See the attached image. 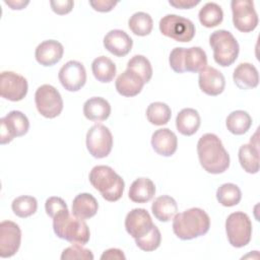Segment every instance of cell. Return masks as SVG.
Here are the masks:
<instances>
[{
    "mask_svg": "<svg viewBox=\"0 0 260 260\" xmlns=\"http://www.w3.org/2000/svg\"><path fill=\"white\" fill-rule=\"evenodd\" d=\"M101 259L102 260H113V259H116V260H125L126 257L123 253L122 250L120 249H117V248H111V249H108L106 250L102 256H101Z\"/></svg>",
    "mask_w": 260,
    "mask_h": 260,
    "instance_id": "b9f144b4",
    "label": "cell"
},
{
    "mask_svg": "<svg viewBox=\"0 0 260 260\" xmlns=\"http://www.w3.org/2000/svg\"><path fill=\"white\" fill-rule=\"evenodd\" d=\"M88 179L105 200L115 202L122 197L125 188L124 180L111 167L104 165L93 167L89 172Z\"/></svg>",
    "mask_w": 260,
    "mask_h": 260,
    "instance_id": "3957f363",
    "label": "cell"
},
{
    "mask_svg": "<svg viewBox=\"0 0 260 260\" xmlns=\"http://www.w3.org/2000/svg\"><path fill=\"white\" fill-rule=\"evenodd\" d=\"M233 23L242 32L254 30L259 22L254 3L251 0H233L231 2Z\"/></svg>",
    "mask_w": 260,
    "mask_h": 260,
    "instance_id": "8fae6325",
    "label": "cell"
},
{
    "mask_svg": "<svg viewBox=\"0 0 260 260\" xmlns=\"http://www.w3.org/2000/svg\"><path fill=\"white\" fill-rule=\"evenodd\" d=\"M160 32L176 42L188 43L195 36L194 23L183 16L177 14H167L159 20Z\"/></svg>",
    "mask_w": 260,
    "mask_h": 260,
    "instance_id": "ba28073f",
    "label": "cell"
},
{
    "mask_svg": "<svg viewBox=\"0 0 260 260\" xmlns=\"http://www.w3.org/2000/svg\"><path fill=\"white\" fill-rule=\"evenodd\" d=\"M155 194L154 183L148 178H138L130 186L128 196L135 203H146Z\"/></svg>",
    "mask_w": 260,
    "mask_h": 260,
    "instance_id": "484cf974",
    "label": "cell"
},
{
    "mask_svg": "<svg viewBox=\"0 0 260 260\" xmlns=\"http://www.w3.org/2000/svg\"><path fill=\"white\" fill-rule=\"evenodd\" d=\"M26 79L13 71H3L0 74V94L11 102L21 101L27 93Z\"/></svg>",
    "mask_w": 260,
    "mask_h": 260,
    "instance_id": "4fadbf2b",
    "label": "cell"
},
{
    "mask_svg": "<svg viewBox=\"0 0 260 260\" xmlns=\"http://www.w3.org/2000/svg\"><path fill=\"white\" fill-rule=\"evenodd\" d=\"M133 41L122 29H112L104 38V47L117 57L126 56L132 49Z\"/></svg>",
    "mask_w": 260,
    "mask_h": 260,
    "instance_id": "d6986e66",
    "label": "cell"
},
{
    "mask_svg": "<svg viewBox=\"0 0 260 260\" xmlns=\"http://www.w3.org/2000/svg\"><path fill=\"white\" fill-rule=\"evenodd\" d=\"M58 78L66 90L77 91L86 82V71L82 63L70 60L61 67Z\"/></svg>",
    "mask_w": 260,
    "mask_h": 260,
    "instance_id": "5bb4252c",
    "label": "cell"
},
{
    "mask_svg": "<svg viewBox=\"0 0 260 260\" xmlns=\"http://www.w3.org/2000/svg\"><path fill=\"white\" fill-rule=\"evenodd\" d=\"M197 154L201 167L209 174H221L230 167V155L221 140L213 133H205L199 138Z\"/></svg>",
    "mask_w": 260,
    "mask_h": 260,
    "instance_id": "6da1fadb",
    "label": "cell"
},
{
    "mask_svg": "<svg viewBox=\"0 0 260 260\" xmlns=\"http://www.w3.org/2000/svg\"><path fill=\"white\" fill-rule=\"evenodd\" d=\"M50 5L55 13L59 15H64L72 10L74 2L71 0H53L50 1Z\"/></svg>",
    "mask_w": 260,
    "mask_h": 260,
    "instance_id": "ab89813d",
    "label": "cell"
},
{
    "mask_svg": "<svg viewBox=\"0 0 260 260\" xmlns=\"http://www.w3.org/2000/svg\"><path fill=\"white\" fill-rule=\"evenodd\" d=\"M98 209V200L89 193H80L73 199L72 214L81 219H88L94 216Z\"/></svg>",
    "mask_w": 260,
    "mask_h": 260,
    "instance_id": "d4e9b609",
    "label": "cell"
},
{
    "mask_svg": "<svg viewBox=\"0 0 260 260\" xmlns=\"http://www.w3.org/2000/svg\"><path fill=\"white\" fill-rule=\"evenodd\" d=\"M151 146L157 154L172 156L177 150L178 138L169 128H160L152 133Z\"/></svg>",
    "mask_w": 260,
    "mask_h": 260,
    "instance_id": "ffe728a7",
    "label": "cell"
},
{
    "mask_svg": "<svg viewBox=\"0 0 260 260\" xmlns=\"http://www.w3.org/2000/svg\"><path fill=\"white\" fill-rule=\"evenodd\" d=\"M62 260H92L93 254L81 244H73L63 250L61 254Z\"/></svg>",
    "mask_w": 260,
    "mask_h": 260,
    "instance_id": "74e56055",
    "label": "cell"
},
{
    "mask_svg": "<svg viewBox=\"0 0 260 260\" xmlns=\"http://www.w3.org/2000/svg\"><path fill=\"white\" fill-rule=\"evenodd\" d=\"M64 54L63 45L56 40H47L38 45L35 57L39 64L49 67L58 63Z\"/></svg>",
    "mask_w": 260,
    "mask_h": 260,
    "instance_id": "ac0fdd59",
    "label": "cell"
},
{
    "mask_svg": "<svg viewBox=\"0 0 260 260\" xmlns=\"http://www.w3.org/2000/svg\"><path fill=\"white\" fill-rule=\"evenodd\" d=\"M118 4L117 1H111V0H95V1H89V5L99 12H109L111 11L116 5Z\"/></svg>",
    "mask_w": 260,
    "mask_h": 260,
    "instance_id": "60d3db41",
    "label": "cell"
},
{
    "mask_svg": "<svg viewBox=\"0 0 260 260\" xmlns=\"http://www.w3.org/2000/svg\"><path fill=\"white\" fill-rule=\"evenodd\" d=\"M200 0H170L169 4L178 9H190L198 5Z\"/></svg>",
    "mask_w": 260,
    "mask_h": 260,
    "instance_id": "7bdbcfd3",
    "label": "cell"
},
{
    "mask_svg": "<svg viewBox=\"0 0 260 260\" xmlns=\"http://www.w3.org/2000/svg\"><path fill=\"white\" fill-rule=\"evenodd\" d=\"M201 124L199 113L192 108H185L181 110L176 117L177 130L185 136L195 134Z\"/></svg>",
    "mask_w": 260,
    "mask_h": 260,
    "instance_id": "cb8c5ba5",
    "label": "cell"
},
{
    "mask_svg": "<svg viewBox=\"0 0 260 260\" xmlns=\"http://www.w3.org/2000/svg\"><path fill=\"white\" fill-rule=\"evenodd\" d=\"M91 71L98 81L108 83L111 82L116 75V65L110 58L100 56L92 61Z\"/></svg>",
    "mask_w": 260,
    "mask_h": 260,
    "instance_id": "f1b7e54d",
    "label": "cell"
},
{
    "mask_svg": "<svg viewBox=\"0 0 260 260\" xmlns=\"http://www.w3.org/2000/svg\"><path fill=\"white\" fill-rule=\"evenodd\" d=\"M172 117L171 108L162 102L151 103L146 109V118L149 123L155 126L166 125Z\"/></svg>",
    "mask_w": 260,
    "mask_h": 260,
    "instance_id": "d6a6232c",
    "label": "cell"
},
{
    "mask_svg": "<svg viewBox=\"0 0 260 260\" xmlns=\"http://www.w3.org/2000/svg\"><path fill=\"white\" fill-rule=\"evenodd\" d=\"M45 209H46V213L50 217L54 218L55 215H57L62 210L68 209V207H67V204L65 203V201L61 197L52 196L46 200Z\"/></svg>",
    "mask_w": 260,
    "mask_h": 260,
    "instance_id": "f35d334b",
    "label": "cell"
},
{
    "mask_svg": "<svg viewBox=\"0 0 260 260\" xmlns=\"http://www.w3.org/2000/svg\"><path fill=\"white\" fill-rule=\"evenodd\" d=\"M35 103L38 112L45 118L53 119L63 110V100L60 92L50 84L38 87L35 93Z\"/></svg>",
    "mask_w": 260,
    "mask_h": 260,
    "instance_id": "9c48e42d",
    "label": "cell"
},
{
    "mask_svg": "<svg viewBox=\"0 0 260 260\" xmlns=\"http://www.w3.org/2000/svg\"><path fill=\"white\" fill-rule=\"evenodd\" d=\"M216 199L222 206L232 207L240 203L242 192L236 184L225 183L216 190Z\"/></svg>",
    "mask_w": 260,
    "mask_h": 260,
    "instance_id": "836d02e7",
    "label": "cell"
},
{
    "mask_svg": "<svg viewBox=\"0 0 260 260\" xmlns=\"http://www.w3.org/2000/svg\"><path fill=\"white\" fill-rule=\"evenodd\" d=\"M225 125L231 133L235 135H243L252 126V118L246 111L237 110L226 117Z\"/></svg>",
    "mask_w": 260,
    "mask_h": 260,
    "instance_id": "f546056e",
    "label": "cell"
},
{
    "mask_svg": "<svg viewBox=\"0 0 260 260\" xmlns=\"http://www.w3.org/2000/svg\"><path fill=\"white\" fill-rule=\"evenodd\" d=\"M239 161L245 172L256 174L259 171V149L258 145L243 144L239 149Z\"/></svg>",
    "mask_w": 260,
    "mask_h": 260,
    "instance_id": "83f0119b",
    "label": "cell"
},
{
    "mask_svg": "<svg viewBox=\"0 0 260 260\" xmlns=\"http://www.w3.org/2000/svg\"><path fill=\"white\" fill-rule=\"evenodd\" d=\"M53 230L60 239L72 244L85 245L90 238V232L84 219L71 215L68 209L62 210L53 218Z\"/></svg>",
    "mask_w": 260,
    "mask_h": 260,
    "instance_id": "277c9868",
    "label": "cell"
},
{
    "mask_svg": "<svg viewBox=\"0 0 260 260\" xmlns=\"http://www.w3.org/2000/svg\"><path fill=\"white\" fill-rule=\"evenodd\" d=\"M153 226L151 216L144 208H134L126 215L125 229L134 240L148 234Z\"/></svg>",
    "mask_w": 260,
    "mask_h": 260,
    "instance_id": "2e32d148",
    "label": "cell"
},
{
    "mask_svg": "<svg viewBox=\"0 0 260 260\" xmlns=\"http://www.w3.org/2000/svg\"><path fill=\"white\" fill-rule=\"evenodd\" d=\"M198 84L200 89L211 96L220 94L225 86L223 74L214 67L206 66L199 71Z\"/></svg>",
    "mask_w": 260,
    "mask_h": 260,
    "instance_id": "e0dca14e",
    "label": "cell"
},
{
    "mask_svg": "<svg viewBox=\"0 0 260 260\" xmlns=\"http://www.w3.org/2000/svg\"><path fill=\"white\" fill-rule=\"evenodd\" d=\"M225 233L233 247L247 246L252 238V222L248 214L242 211L231 213L225 220Z\"/></svg>",
    "mask_w": 260,
    "mask_h": 260,
    "instance_id": "52a82bcc",
    "label": "cell"
},
{
    "mask_svg": "<svg viewBox=\"0 0 260 260\" xmlns=\"http://www.w3.org/2000/svg\"><path fill=\"white\" fill-rule=\"evenodd\" d=\"M128 26L134 35L144 37L151 32L153 27V20L148 13L139 11L130 16L128 20Z\"/></svg>",
    "mask_w": 260,
    "mask_h": 260,
    "instance_id": "1f68e13d",
    "label": "cell"
},
{
    "mask_svg": "<svg viewBox=\"0 0 260 260\" xmlns=\"http://www.w3.org/2000/svg\"><path fill=\"white\" fill-rule=\"evenodd\" d=\"M235 84L240 89H252L259 83V74L257 68L248 62L239 64L233 73Z\"/></svg>",
    "mask_w": 260,
    "mask_h": 260,
    "instance_id": "7402d4cb",
    "label": "cell"
},
{
    "mask_svg": "<svg viewBox=\"0 0 260 260\" xmlns=\"http://www.w3.org/2000/svg\"><path fill=\"white\" fill-rule=\"evenodd\" d=\"M209 45L213 50V59L218 65L226 67L237 60L240 47L231 31L225 29L213 31L209 36Z\"/></svg>",
    "mask_w": 260,
    "mask_h": 260,
    "instance_id": "8992f818",
    "label": "cell"
},
{
    "mask_svg": "<svg viewBox=\"0 0 260 260\" xmlns=\"http://www.w3.org/2000/svg\"><path fill=\"white\" fill-rule=\"evenodd\" d=\"M169 62L171 68L177 73H196L207 66V56L200 47H177L172 50Z\"/></svg>",
    "mask_w": 260,
    "mask_h": 260,
    "instance_id": "5b68a950",
    "label": "cell"
},
{
    "mask_svg": "<svg viewBox=\"0 0 260 260\" xmlns=\"http://www.w3.org/2000/svg\"><path fill=\"white\" fill-rule=\"evenodd\" d=\"M113 147V135L108 127L95 124L86 133V148L95 158L108 156Z\"/></svg>",
    "mask_w": 260,
    "mask_h": 260,
    "instance_id": "30bf717a",
    "label": "cell"
},
{
    "mask_svg": "<svg viewBox=\"0 0 260 260\" xmlns=\"http://www.w3.org/2000/svg\"><path fill=\"white\" fill-rule=\"evenodd\" d=\"M0 143L11 142L15 137L23 136L29 128L27 117L20 111H11L0 119Z\"/></svg>",
    "mask_w": 260,
    "mask_h": 260,
    "instance_id": "7c38bea8",
    "label": "cell"
},
{
    "mask_svg": "<svg viewBox=\"0 0 260 260\" xmlns=\"http://www.w3.org/2000/svg\"><path fill=\"white\" fill-rule=\"evenodd\" d=\"M4 2L11 9H17V10L23 9L29 3V1H23V0H5Z\"/></svg>",
    "mask_w": 260,
    "mask_h": 260,
    "instance_id": "ee69618b",
    "label": "cell"
},
{
    "mask_svg": "<svg viewBox=\"0 0 260 260\" xmlns=\"http://www.w3.org/2000/svg\"><path fill=\"white\" fill-rule=\"evenodd\" d=\"M209 215L198 207H192L177 213L173 218L174 234L183 241L201 237L209 231Z\"/></svg>",
    "mask_w": 260,
    "mask_h": 260,
    "instance_id": "7a4b0ae2",
    "label": "cell"
},
{
    "mask_svg": "<svg viewBox=\"0 0 260 260\" xmlns=\"http://www.w3.org/2000/svg\"><path fill=\"white\" fill-rule=\"evenodd\" d=\"M198 18L200 23L205 27H214L221 23L223 11L221 7L214 2H207L199 10Z\"/></svg>",
    "mask_w": 260,
    "mask_h": 260,
    "instance_id": "4dcf8cb0",
    "label": "cell"
},
{
    "mask_svg": "<svg viewBox=\"0 0 260 260\" xmlns=\"http://www.w3.org/2000/svg\"><path fill=\"white\" fill-rule=\"evenodd\" d=\"M160 242H161V235L158 228L155 224L148 234H146L145 236L139 239H135V243L137 247L140 250L145 252H152L156 250L159 247Z\"/></svg>",
    "mask_w": 260,
    "mask_h": 260,
    "instance_id": "8d00e7d4",
    "label": "cell"
},
{
    "mask_svg": "<svg viewBox=\"0 0 260 260\" xmlns=\"http://www.w3.org/2000/svg\"><path fill=\"white\" fill-rule=\"evenodd\" d=\"M145 82L143 79L136 74L135 72L126 69L124 72H122L116 79L115 86L117 91L127 98L135 96L142 90Z\"/></svg>",
    "mask_w": 260,
    "mask_h": 260,
    "instance_id": "44dd1931",
    "label": "cell"
},
{
    "mask_svg": "<svg viewBox=\"0 0 260 260\" xmlns=\"http://www.w3.org/2000/svg\"><path fill=\"white\" fill-rule=\"evenodd\" d=\"M151 211L157 220L167 222L173 219L178 213V204L173 197L161 195L154 199L151 205Z\"/></svg>",
    "mask_w": 260,
    "mask_h": 260,
    "instance_id": "4316f807",
    "label": "cell"
},
{
    "mask_svg": "<svg viewBox=\"0 0 260 260\" xmlns=\"http://www.w3.org/2000/svg\"><path fill=\"white\" fill-rule=\"evenodd\" d=\"M111 105L101 96H92L83 104V115L86 119L93 122H102L109 118Z\"/></svg>",
    "mask_w": 260,
    "mask_h": 260,
    "instance_id": "603a6c76",
    "label": "cell"
},
{
    "mask_svg": "<svg viewBox=\"0 0 260 260\" xmlns=\"http://www.w3.org/2000/svg\"><path fill=\"white\" fill-rule=\"evenodd\" d=\"M127 69L138 74L145 83L152 77V67L149 60L142 55H135L127 62Z\"/></svg>",
    "mask_w": 260,
    "mask_h": 260,
    "instance_id": "d590c367",
    "label": "cell"
},
{
    "mask_svg": "<svg viewBox=\"0 0 260 260\" xmlns=\"http://www.w3.org/2000/svg\"><path fill=\"white\" fill-rule=\"evenodd\" d=\"M21 231L17 223L3 220L0 223V257L9 258L16 254L20 247Z\"/></svg>",
    "mask_w": 260,
    "mask_h": 260,
    "instance_id": "9a60e30c",
    "label": "cell"
},
{
    "mask_svg": "<svg viewBox=\"0 0 260 260\" xmlns=\"http://www.w3.org/2000/svg\"><path fill=\"white\" fill-rule=\"evenodd\" d=\"M11 208L14 214H16L18 217L25 218L36 213L38 209V201L32 196L21 195L12 201Z\"/></svg>",
    "mask_w": 260,
    "mask_h": 260,
    "instance_id": "e575fe53",
    "label": "cell"
}]
</instances>
